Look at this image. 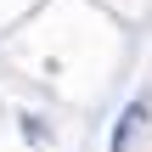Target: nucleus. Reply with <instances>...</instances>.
<instances>
[{
  "label": "nucleus",
  "instance_id": "f257e3e1",
  "mask_svg": "<svg viewBox=\"0 0 152 152\" xmlns=\"http://www.w3.org/2000/svg\"><path fill=\"white\" fill-rule=\"evenodd\" d=\"M141 118H147V102H130V107H124V118H118V130H113V152H130L135 130H141Z\"/></svg>",
  "mask_w": 152,
  "mask_h": 152
}]
</instances>
